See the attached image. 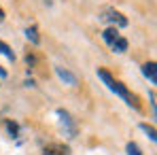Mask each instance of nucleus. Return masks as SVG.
I'll use <instances>...</instances> for the list:
<instances>
[{"label": "nucleus", "mask_w": 157, "mask_h": 155, "mask_svg": "<svg viewBox=\"0 0 157 155\" xmlns=\"http://www.w3.org/2000/svg\"><path fill=\"white\" fill-rule=\"evenodd\" d=\"M6 128H9V132H11L13 136L17 134V126H15V123H11V121H6Z\"/></svg>", "instance_id": "ddd939ff"}, {"label": "nucleus", "mask_w": 157, "mask_h": 155, "mask_svg": "<svg viewBox=\"0 0 157 155\" xmlns=\"http://www.w3.org/2000/svg\"><path fill=\"white\" fill-rule=\"evenodd\" d=\"M0 19H4V11H2V6H0Z\"/></svg>", "instance_id": "dca6fc26"}, {"label": "nucleus", "mask_w": 157, "mask_h": 155, "mask_svg": "<svg viewBox=\"0 0 157 155\" xmlns=\"http://www.w3.org/2000/svg\"><path fill=\"white\" fill-rule=\"evenodd\" d=\"M26 38L30 41V43H34V45H38V43H40V36H38V30H36V26L26 28Z\"/></svg>", "instance_id": "1a4fd4ad"}, {"label": "nucleus", "mask_w": 157, "mask_h": 155, "mask_svg": "<svg viewBox=\"0 0 157 155\" xmlns=\"http://www.w3.org/2000/svg\"><path fill=\"white\" fill-rule=\"evenodd\" d=\"M98 77L104 81L106 87H108L113 94H117L119 98H123V100L130 104V106H134V108H140V104H138V98H136L134 94H130V89H128V87H125L121 81H117V79L110 77V72H106L104 68H98Z\"/></svg>", "instance_id": "f257e3e1"}, {"label": "nucleus", "mask_w": 157, "mask_h": 155, "mask_svg": "<svg viewBox=\"0 0 157 155\" xmlns=\"http://www.w3.org/2000/svg\"><path fill=\"white\" fill-rule=\"evenodd\" d=\"M0 53H2V55H6V57H9L11 62L15 60V51H13V49H11V47H9V45H6L4 41H0Z\"/></svg>", "instance_id": "9d476101"}, {"label": "nucleus", "mask_w": 157, "mask_h": 155, "mask_svg": "<svg viewBox=\"0 0 157 155\" xmlns=\"http://www.w3.org/2000/svg\"><path fill=\"white\" fill-rule=\"evenodd\" d=\"M57 115H59V119H62V126H64V128H68V136L72 138V136L77 134V128H75V123H72L70 115H68L66 110H57Z\"/></svg>", "instance_id": "7ed1b4c3"}, {"label": "nucleus", "mask_w": 157, "mask_h": 155, "mask_svg": "<svg viewBox=\"0 0 157 155\" xmlns=\"http://www.w3.org/2000/svg\"><path fill=\"white\" fill-rule=\"evenodd\" d=\"M119 36H121V34H119V30H117L115 26H113V28H106L104 32H102V38H104L106 45H113V43H115Z\"/></svg>", "instance_id": "423d86ee"}, {"label": "nucleus", "mask_w": 157, "mask_h": 155, "mask_svg": "<svg viewBox=\"0 0 157 155\" xmlns=\"http://www.w3.org/2000/svg\"><path fill=\"white\" fill-rule=\"evenodd\" d=\"M149 98H151V106H153V113H155V91H151Z\"/></svg>", "instance_id": "4468645a"}, {"label": "nucleus", "mask_w": 157, "mask_h": 155, "mask_svg": "<svg viewBox=\"0 0 157 155\" xmlns=\"http://www.w3.org/2000/svg\"><path fill=\"white\" fill-rule=\"evenodd\" d=\"M43 155H68V147H64V145H49Z\"/></svg>", "instance_id": "0eeeda50"}, {"label": "nucleus", "mask_w": 157, "mask_h": 155, "mask_svg": "<svg viewBox=\"0 0 157 155\" xmlns=\"http://www.w3.org/2000/svg\"><path fill=\"white\" fill-rule=\"evenodd\" d=\"M155 62H147V64H144V66H142V75H144V77L149 79V81H151V83H153V85H155L157 83V75H155Z\"/></svg>", "instance_id": "39448f33"}, {"label": "nucleus", "mask_w": 157, "mask_h": 155, "mask_svg": "<svg viewBox=\"0 0 157 155\" xmlns=\"http://www.w3.org/2000/svg\"><path fill=\"white\" fill-rule=\"evenodd\" d=\"M55 72H57V77L62 79L66 85H77V77L70 72V70H66V68H62V66H57L55 68Z\"/></svg>", "instance_id": "20e7f679"}, {"label": "nucleus", "mask_w": 157, "mask_h": 155, "mask_svg": "<svg viewBox=\"0 0 157 155\" xmlns=\"http://www.w3.org/2000/svg\"><path fill=\"white\" fill-rule=\"evenodd\" d=\"M140 130H142V132H144V134H147V136L155 142L157 136H155V128H153V126H149V123H140Z\"/></svg>", "instance_id": "9b49d317"}, {"label": "nucleus", "mask_w": 157, "mask_h": 155, "mask_svg": "<svg viewBox=\"0 0 157 155\" xmlns=\"http://www.w3.org/2000/svg\"><path fill=\"white\" fill-rule=\"evenodd\" d=\"M125 151H128V155H142V151H140V147H138L136 142H128Z\"/></svg>", "instance_id": "f8f14e48"}, {"label": "nucleus", "mask_w": 157, "mask_h": 155, "mask_svg": "<svg viewBox=\"0 0 157 155\" xmlns=\"http://www.w3.org/2000/svg\"><path fill=\"white\" fill-rule=\"evenodd\" d=\"M110 49H113L115 53H123V51H128V41H125L123 36H119V38H117V41H115V43L110 45Z\"/></svg>", "instance_id": "6e6552de"}, {"label": "nucleus", "mask_w": 157, "mask_h": 155, "mask_svg": "<svg viewBox=\"0 0 157 155\" xmlns=\"http://www.w3.org/2000/svg\"><path fill=\"white\" fill-rule=\"evenodd\" d=\"M100 19H102V21H110V24H115V26H119V28L128 26V17H125L123 13L115 11V9H104V11L100 13Z\"/></svg>", "instance_id": "f03ea898"}, {"label": "nucleus", "mask_w": 157, "mask_h": 155, "mask_svg": "<svg viewBox=\"0 0 157 155\" xmlns=\"http://www.w3.org/2000/svg\"><path fill=\"white\" fill-rule=\"evenodd\" d=\"M0 77H6V70H4L2 66H0Z\"/></svg>", "instance_id": "2eb2a0df"}]
</instances>
